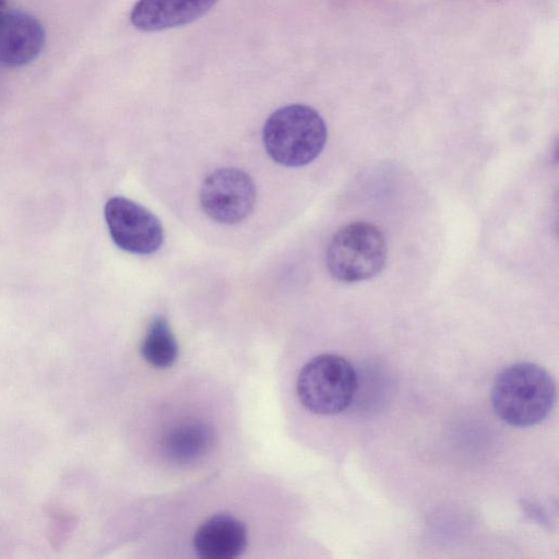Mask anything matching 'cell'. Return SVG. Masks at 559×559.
<instances>
[{"label": "cell", "mask_w": 559, "mask_h": 559, "mask_svg": "<svg viewBox=\"0 0 559 559\" xmlns=\"http://www.w3.org/2000/svg\"><path fill=\"white\" fill-rule=\"evenodd\" d=\"M556 386L551 376L533 362L506 367L495 379L491 404L506 424L524 428L542 423L551 412Z\"/></svg>", "instance_id": "1"}, {"label": "cell", "mask_w": 559, "mask_h": 559, "mask_svg": "<svg viewBox=\"0 0 559 559\" xmlns=\"http://www.w3.org/2000/svg\"><path fill=\"white\" fill-rule=\"evenodd\" d=\"M217 0H139L130 14L132 25L157 32L189 24L209 12Z\"/></svg>", "instance_id": "8"}, {"label": "cell", "mask_w": 559, "mask_h": 559, "mask_svg": "<svg viewBox=\"0 0 559 559\" xmlns=\"http://www.w3.org/2000/svg\"><path fill=\"white\" fill-rule=\"evenodd\" d=\"M248 533L245 523L228 514H216L195 531V552L205 559H231L246 549Z\"/></svg>", "instance_id": "9"}, {"label": "cell", "mask_w": 559, "mask_h": 559, "mask_svg": "<svg viewBox=\"0 0 559 559\" xmlns=\"http://www.w3.org/2000/svg\"><path fill=\"white\" fill-rule=\"evenodd\" d=\"M143 358L154 367L171 366L178 356V344L167 320L155 317L148 325L141 344Z\"/></svg>", "instance_id": "11"}, {"label": "cell", "mask_w": 559, "mask_h": 559, "mask_svg": "<svg viewBox=\"0 0 559 559\" xmlns=\"http://www.w3.org/2000/svg\"><path fill=\"white\" fill-rule=\"evenodd\" d=\"M257 189L252 178L242 169L218 168L211 173L200 189L204 213L219 224H237L252 212Z\"/></svg>", "instance_id": "5"}, {"label": "cell", "mask_w": 559, "mask_h": 559, "mask_svg": "<svg viewBox=\"0 0 559 559\" xmlns=\"http://www.w3.org/2000/svg\"><path fill=\"white\" fill-rule=\"evenodd\" d=\"M43 24L33 15L12 11L0 21V64L15 68L29 63L45 45Z\"/></svg>", "instance_id": "7"}, {"label": "cell", "mask_w": 559, "mask_h": 559, "mask_svg": "<svg viewBox=\"0 0 559 559\" xmlns=\"http://www.w3.org/2000/svg\"><path fill=\"white\" fill-rule=\"evenodd\" d=\"M5 8H7V2L5 0H0V21L3 19V16L5 15Z\"/></svg>", "instance_id": "12"}, {"label": "cell", "mask_w": 559, "mask_h": 559, "mask_svg": "<svg viewBox=\"0 0 559 559\" xmlns=\"http://www.w3.org/2000/svg\"><path fill=\"white\" fill-rule=\"evenodd\" d=\"M386 251L384 236L376 225L350 223L332 237L326 250V267L340 282L366 281L382 271Z\"/></svg>", "instance_id": "3"}, {"label": "cell", "mask_w": 559, "mask_h": 559, "mask_svg": "<svg viewBox=\"0 0 559 559\" xmlns=\"http://www.w3.org/2000/svg\"><path fill=\"white\" fill-rule=\"evenodd\" d=\"M105 219L114 243L134 254H151L164 241L159 219L141 204L123 197H112L105 205Z\"/></svg>", "instance_id": "6"}, {"label": "cell", "mask_w": 559, "mask_h": 559, "mask_svg": "<svg viewBox=\"0 0 559 559\" xmlns=\"http://www.w3.org/2000/svg\"><path fill=\"white\" fill-rule=\"evenodd\" d=\"M212 441L213 432L207 425L188 421L176 426L165 436L163 449L171 460L188 463L205 454Z\"/></svg>", "instance_id": "10"}, {"label": "cell", "mask_w": 559, "mask_h": 559, "mask_svg": "<svg viewBox=\"0 0 559 559\" xmlns=\"http://www.w3.org/2000/svg\"><path fill=\"white\" fill-rule=\"evenodd\" d=\"M357 386L356 371L345 358L322 354L302 367L296 390L307 409L320 415H333L352 404Z\"/></svg>", "instance_id": "4"}, {"label": "cell", "mask_w": 559, "mask_h": 559, "mask_svg": "<svg viewBox=\"0 0 559 559\" xmlns=\"http://www.w3.org/2000/svg\"><path fill=\"white\" fill-rule=\"evenodd\" d=\"M328 138L325 122L312 107L292 104L265 120L262 139L269 156L280 165L300 167L322 152Z\"/></svg>", "instance_id": "2"}]
</instances>
